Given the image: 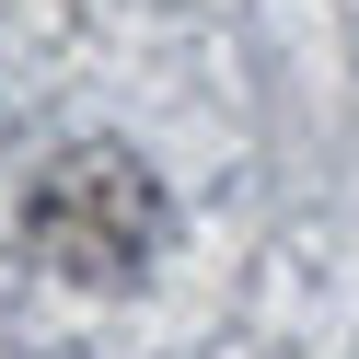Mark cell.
<instances>
[{
	"label": "cell",
	"mask_w": 359,
	"mask_h": 359,
	"mask_svg": "<svg viewBox=\"0 0 359 359\" xmlns=\"http://www.w3.org/2000/svg\"><path fill=\"white\" fill-rule=\"evenodd\" d=\"M24 232H35L47 266H70V278H93V290H128L140 255L163 243V186H151L116 140H81V151H58V163L35 174Z\"/></svg>",
	"instance_id": "obj_1"
}]
</instances>
